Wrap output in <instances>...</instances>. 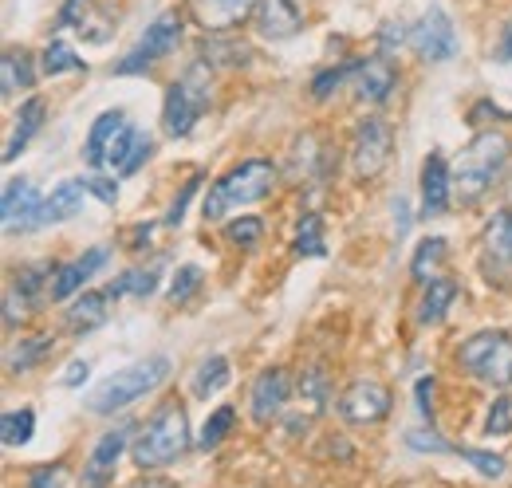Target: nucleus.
Instances as JSON below:
<instances>
[{
  "mask_svg": "<svg viewBox=\"0 0 512 488\" xmlns=\"http://www.w3.org/2000/svg\"><path fill=\"white\" fill-rule=\"evenodd\" d=\"M87 8H91V0H67L64 12H60V24H83Z\"/></svg>",
  "mask_w": 512,
  "mask_h": 488,
  "instance_id": "51",
  "label": "nucleus"
},
{
  "mask_svg": "<svg viewBox=\"0 0 512 488\" xmlns=\"http://www.w3.org/2000/svg\"><path fill=\"white\" fill-rule=\"evenodd\" d=\"M359 71V60H347V63H339V67H327V71H320L316 79H312V95L316 99H331L335 91H339V83L347 79V75H355Z\"/></svg>",
  "mask_w": 512,
  "mask_h": 488,
  "instance_id": "37",
  "label": "nucleus"
},
{
  "mask_svg": "<svg viewBox=\"0 0 512 488\" xmlns=\"http://www.w3.org/2000/svg\"><path fill=\"white\" fill-rule=\"evenodd\" d=\"M414 398H418V414L430 422V418H434V374H422V378H418Z\"/></svg>",
  "mask_w": 512,
  "mask_h": 488,
  "instance_id": "48",
  "label": "nucleus"
},
{
  "mask_svg": "<svg viewBox=\"0 0 512 488\" xmlns=\"http://www.w3.org/2000/svg\"><path fill=\"white\" fill-rule=\"evenodd\" d=\"M150 154H154V142H150L146 134H138V142H134V150H130V158L123 162V170H119V174H123V178L138 174V170H142V162H146Z\"/></svg>",
  "mask_w": 512,
  "mask_h": 488,
  "instance_id": "47",
  "label": "nucleus"
},
{
  "mask_svg": "<svg viewBox=\"0 0 512 488\" xmlns=\"http://www.w3.org/2000/svg\"><path fill=\"white\" fill-rule=\"evenodd\" d=\"M201 280H205V276H201V268H197V264H182V268L174 272V280H170L166 300H170V304H186L193 292L201 288Z\"/></svg>",
  "mask_w": 512,
  "mask_h": 488,
  "instance_id": "38",
  "label": "nucleus"
},
{
  "mask_svg": "<svg viewBox=\"0 0 512 488\" xmlns=\"http://www.w3.org/2000/svg\"><path fill=\"white\" fill-rule=\"evenodd\" d=\"M453 457H465L481 477H489V481H501L505 473H509V461L501 457V453H485V449H461V445H453Z\"/></svg>",
  "mask_w": 512,
  "mask_h": 488,
  "instance_id": "34",
  "label": "nucleus"
},
{
  "mask_svg": "<svg viewBox=\"0 0 512 488\" xmlns=\"http://www.w3.org/2000/svg\"><path fill=\"white\" fill-rule=\"evenodd\" d=\"M107 260H111V252L107 248H91V252H83V256H75V260H67L60 264L56 272H52V284H48V296L52 300H71L99 268H107Z\"/></svg>",
  "mask_w": 512,
  "mask_h": 488,
  "instance_id": "15",
  "label": "nucleus"
},
{
  "mask_svg": "<svg viewBox=\"0 0 512 488\" xmlns=\"http://www.w3.org/2000/svg\"><path fill=\"white\" fill-rule=\"evenodd\" d=\"M497 56L505 63H512V20H509V28H505V36H501V48H497Z\"/></svg>",
  "mask_w": 512,
  "mask_h": 488,
  "instance_id": "56",
  "label": "nucleus"
},
{
  "mask_svg": "<svg viewBox=\"0 0 512 488\" xmlns=\"http://www.w3.org/2000/svg\"><path fill=\"white\" fill-rule=\"evenodd\" d=\"M32 83H36L32 56H28V52L8 48V52H4V63H0V91H4V99H16V95H20V91H28Z\"/></svg>",
  "mask_w": 512,
  "mask_h": 488,
  "instance_id": "25",
  "label": "nucleus"
},
{
  "mask_svg": "<svg viewBox=\"0 0 512 488\" xmlns=\"http://www.w3.org/2000/svg\"><path fill=\"white\" fill-rule=\"evenodd\" d=\"M410 44H414L418 60H426V63L453 60V52H457V32H453V20L446 16V8H430V12L410 28Z\"/></svg>",
  "mask_w": 512,
  "mask_h": 488,
  "instance_id": "10",
  "label": "nucleus"
},
{
  "mask_svg": "<svg viewBox=\"0 0 512 488\" xmlns=\"http://www.w3.org/2000/svg\"><path fill=\"white\" fill-rule=\"evenodd\" d=\"M485 433H489V437H505V433H512V398L509 394H501V398L489 406V414H485Z\"/></svg>",
  "mask_w": 512,
  "mask_h": 488,
  "instance_id": "41",
  "label": "nucleus"
},
{
  "mask_svg": "<svg viewBox=\"0 0 512 488\" xmlns=\"http://www.w3.org/2000/svg\"><path fill=\"white\" fill-rule=\"evenodd\" d=\"M355 79H359V99L379 107V103L390 99V91L398 83V71H394V63L386 60V56H371V60H359Z\"/></svg>",
  "mask_w": 512,
  "mask_h": 488,
  "instance_id": "18",
  "label": "nucleus"
},
{
  "mask_svg": "<svg viewBox=\"0 0 512 488\" xmlns=\"http://www.w3.org/2000/svg\"><path fill=\"white\" fill-rule=\"evenodd\" d=\"M453 300H457V284H453V280H446V276H434V280L426 284L422 300H418V311H414V315H418V323H422V327L442 323Z\"/></svg>",
  "mask_w": 512,
  "mask_h": 488,
  "instance_id": "24",
  "label": "nucleus"
},
{
  "mask_svg": "<svg viewBox=\"0 0 512 488\" xmlns=\"http://www.w3.org/2000/svg\"><path fill=\"white\" fill-rule=\"evenodd\" d=\"M83 182H87V189H91V193H95L103 205H115V201H119V185L111 182V178H103V174H91V178H83Z\"/></svg>",
  "mask_w": 512,
  "mask_h": 488,
  "instance_id": "50",
  "label": "nucleus"
},
{
  "mask_svg": "<svg viewBox=\"0 0 512 488\" xmlns=\"http://www.w3.org/2000/svg\"><path fill=\"white\" fill-rule=\"evenodd\" d=\"M44 75H64V71H83V60L67 48L64 40H52L48 48H44Z\"/></svg>",
  "mask_w": 512,
  "mask_h": 488,
  "instance_id": "36",
  "label": "nucleus"
},
{
  "mask_svg": "<svg viewBox=\"0 0 512 488\" xmlns=\"http://www.w3.org/2000/svg\"><path fill=\"white\" fill-rule=\"evenodd\" d=\"M288 398H292V378H288V370H280V366L264 370L253 382V394H249V410H253L256 426L276 422V418L284 414Z\"/></svg>",
  "mask_w": 512,
  "mask_h": 488,
  "instance_id": "12",
  "label": "nucleus"
},
{
  "mask_svg": "<svg viewBox=\"0 0 512 488\" xmlns=\"http://www.w3.org/2000/svg\"><path fill=\"white\" fill-rule=\"evenodd\" d=\"M233 426H237V406H217L213 414H209V422L201 426V441H197V449H217L229 433H233Z\"/></svg>",
  "mask_w": 512,
  "mask_h": 488,
  "instance_id": "30",
  "label": "nucleus"
},
{
  "mask_svg": "<svg viewBox=\"0 0 512 488\" xmlns=\"http://www.w3.org/2000/svg\"><path fill=\"white\" fill-rule=\"evenodd\" d=\"M512 138L505 130H481L473 134V142L457 154L453 162V197L461 205H477L489 185L501 178V170L509 166Z\"/></svg>",
  "mask_w": 512,
  "mask_h": 488,
  "instance_id": "1",
  "label": "nucleus"
},
{
  "mask_svg": "<svg viewBox=\"0 0 512 488\" xmlns=\"http://www.w3.org/2000/svg\"><path fill=\"white\" fill-rule=\"evenodd\" d=\"M83 193H87V182H83V178L60 182L56 189H52V197L44 201V209H40V225H60V221H67L71 213H79Z\"/></svg>",
  "mask_w": 512,
  "mask_h": 488,
  "instance_id": "22",
  "label": "nucleus"
},
{
  "mask_svg": "<svg viewBox=\"0 0 512 488\" xmlns=\"http://www.w3.org/2000/svg\"><path fill=\"white\" fill-rule=\"evenodd\" d=\"M40 193L24 182H8L4 185V197H0V217H4V233H16V229H36L40 225Z\"/></svg>",
  "mask_w": 512,
  "mask_h": 488,
  "instance_id": "14",
  "label": "nucleus"
},
{
  "mask_svg": "<svg viewBox=\"0 0 512 488\" xmlns=\"http://www.w3.org/2000/svg\"><path fill=\"white\" fill-rule=\"evenodd\" d=\"M449 201H453V170H449L446 158L434 150L422 162V213L438 217V213L449 209Z\"/></svg>",
  "mask_w": 512,
  "mask_h": 488,
  "instance_id": "16",
  "label": "nucleus"
},
{
  "mask_svg": "<svg viewBox=\"0 0 512 488\" xmlns=\"http://www.w3.org/2000/svg\"><path fill=\"white\" fill-rule=\"evenodd\" d=\"M485 276L501 288L512 280V209H497L485 229Z\"/></svg>",
  "mask_w": 512,
  "mask_h": 488,
  "instance_id": "13",
  "label": "nucleus"
},
{
  "mask_svg": "<svg viewBox=\"0 0 512 488\" xmlns=\"http://www.w3.org/2000/svg\"><path fill=\"white\" fill-rule=\"evenodd\" d=\"M406 441H410V449H418V453H453V445H449L446 437H438L434 429H410L406 433Z\"/></svg>",
  "mask_w": 512,
  "mask_h": 488,
  "instance_id": "44",
  "label": "nucleus"
},
{
  "mask_svg": "<svg viewBox=\"0 0 512 488\" xmlns=\"http://www.w3.org/2000/svg\"><path fill=\"white\" fill-rule=\"evenodd\" d=\"M205 185V174H193L190 182L178 189V197H174V205H170V213H166V225L170 229H178L182 221H186V209H190V201H193V193Z\"/></svg>",
  "mask_w": 512,
  "mask_h": 488,
  "instance_id": "42",
  "label": "nucleus"
},
{
  "mask_svg": "<svg viewBox=\"0 0 512 488\" xmlns=\"http://www.w3.org/2000/svg\"><path fill=\"white\" fill-rule=\"evenodd\" d=\"M394 410V394L379 378H355L339 398V418L351 426H379Z\"/></svg>",
  "mask_w": 512,
  "mask_h": 488,
  "instance_id": "8",
  "label": "nucleus"
},
{
  "mask_svg": "<svg viewBox=\"0 0 512 488\" xmlns=\"http://www.w3.org/2000/svg\"><path fill=\"white\" fill-rule=\"evenodd\" d=\"M24 307H28V300H24L16 288H8V292H4V327H8V331L24 319Z\"/></svg>",
  "mask_w": 512,
  "mask_h": 488,
  "instance_id": "49",
  "label": "nucleus"
},
{
  "mask_svg": "<svg viewBox=\"0 0 512 488\" xmlns=\"http://www.w3.org/2000/svg\"><path fill=\"white\" fill-rule=\"evenodd\" d=\"M166 378H170V359H166V355H150V359H142V363L127 366V370H119L111 382H103V386L91 394V414H99V418L119 414V410H127L130 402L146 398L154 386H162Z\"/></svg>",
  "mask_w": 512,
  "mask_h": 488,
  "instance_id": "5",
  "label": "nucleus"
},
{
  "mask_svg": "<svg viewBox=\"0 0 512 488\" xmlns=\"http://www.w3.org/2000/svg\"><path fill=\"white\" fill-rule=\"evenodd\" d=\"M260 0H186L193 24L209 36H225L229 28H241L249 16H256Z\"/></svg>",
  "mask_w": 512,
  "mask_h": 488,
  "instance_id": "11",
  "label": "nucleus"
},
{
  "mask_svg": "<svg viewBox=\"0 0 512 488\" xmlns=\"http://www.w3.org/2000/svg\"><path fill=\"white\" fill-rule=\"evenodd\" d=\"M127 488H174V485H170L166 477H150V473H142V477H138L134 485H127Z\"/></svg>",
  "mask_w": 512,
  "mask_h": 488,
  "instance_id": "55",
  "label": "nucleus"
},
{
  "mask_svg": "<svg viewBox=\"0 0 512 488\" xmlns=\"http://www.w3.org/2000/svg\"><path fill=\"white\" fill-rule=\"evenodd\" d=\"M390 150H394V130L390 122L371 115L355 126V142H351V170L359 182H371L379 178L386 166H390Z\"/></svg>",
  "mask_w": 512,
  "mask_h": 488,
  "instance_id": "7",
  "label": "nucleus"
},
{
  "mask_svg": "<svg viewBox=\"0 0 512 488\" xmlns=\"http://www.w3.org/2000/svg\"><path fill=\"white\" fill-rule=\"evenodd\" d=\"M32 433H36V410H28V406L8 410V414L0 418V441H4L8 449L28 445V441H32Z\"/></svg>",
  "mask_w": 512,
  "mask_h": 488,
  "instance_id": "29",
  "label": "nucleus"
},
{
  "mask_svg": "<svg viewBox=\"0 0 512 488\" xmlns=\"http://www.w3.org/2000/svg\"><path fill=\"white\" fill-rule=\"evenodd\" d=\"M123 126H127L123 111H103L99 119L91 122V134H87V146H83V158H87L91 170H99L107 162V150H111V142H115V134Z\"/></svg>",
  "mask_w": 512,
  "mask_h": 488,
  "instance_id": "20",
  "label": "nucleus"
},
{
  "mask_svg": "<svg viewBox=\"0 0 512 488\" xmlns=\"http://www.w3.org/2000/svg\"><path fill=\"white\" fill-rule=\"evenodd\" d=\"M190 449V422H186V410L178 402H162L154 410V418L142 426L138 441L130 445V457L142 473H154V469H166L174 465L182 453Z\"/></svg>",
  "mask_w": 512,
  "mask_h": 488,
  "instance_id": "2",
  "label": "nucleus"
},
{
  "mask_svg": "<svg viewBox=\"0 0 512 488\" xmlns=\"http://www.w3.org/2000/svg\"><path fill=\"white\" fill-rule=\"evenodd\" d=\"M406 229H410V205L398 197V201H394V233H398V241L406 237Z\"/></svg>",
  "mask_w": 512,
  "mask_h": 488,
  "instance_id": "52",
  "label": "nucleus"
},
{
  "mask_svg": "<svg viewBox=\"0 0 512 488\" xmlns=\"http://www.w3.org/2000/svg\"><path fill=\"white\" fill-rule=\"evenodd\" d=\"M296 256H327V241H323V221L316 213H304L300 217V229H296Z\"/></svg>",
  "mask_w": 512,
  "mask_h": 488,
  "instance_id": "33",
  "label": "nucleus"
},
{
  "mask_svg": "<svg viewBox=\"0 0 512 488\" xmlns=\"http://www.w3.org/2000/svg\"><path fill=\"white\" fill-rule=\"evenodd\" d=\"M304 24V8L296 0H260L256 4V28L264 40H288Z\"/></svg>",
  "mask_w": 512,
  "mask_h": 488,
  "instance_id": "17",
  "label": "nucleus"
},
{
  "mask_svg": "<svg viewBox=\"0 0 512 488\" xmlns=\"http://www.w3.org/2000/svg\"><path fill=\"white\" fill-rule=\"evenodd\" d=\"M209 99H213V75H209V63L197 60L166 91V107H162L166 134L170 138H186L193 126H197V119L209 111Z\"/></svg>",
  "mask_w": 512,
  "mask_h": 488,
  "instance_id": "4",
  "label": "nucleus"
},
{
  "mask_svg": "<svg viewBox=\"0 0 512 488\" xmlns=\"http://www.w3.org/2000/svg\"><path fill=\"white\" fill-rule=\"evenodd\" d=\"M225 237L233 244H241V248H256V241L264 237V221L260 217H237V221L225 225Z\"/></svg>",
  "mask_w": 512,
  "mask_h": 488,
  "instance_id": "40",
  "label": "nucleus"
},
{
  "mask_svg": "<svg viewBox=\"0 0 512 488\" xmlns=\"http://www.w3.org/2000/svg\"><path fill=\"white\" fill-rule=\"evenodd\" d=\"M52 264H28V268H20L16 272V280H12V288L28 300V304H36L40 300V292H48V284H52Z\"/></svg>",
  "mask_w": 512,
  "mask_h": 488,
  "instance_id": "32",
  "label": "nucleus"
},
{
  "mask_svg": "<svg viewBox=\"0 0 512 488\" xmlns=\"http://www.w3.org/2000/svg\"><path fill=\"white\" fill-rule=\"evenodd\" d=\"M107 304H111L107 292H83L75 304L67 307V331L87 335V331L103 327V323H107Z\"/></svg>",
  "mask_w": 512,
  "mask_h": 488,
  "instance_id": "23",
  "label": "nucleus"
},
{
  "mask_svg": "<svg viewBox=\"0 0 512 488\" xmlns=\"http://www.w3.org/2000/svg\"><path fill=\"white\" fill-rule=\"evenodd\" d=\"M457 366L497 390L512 386V339L505 331H477L457 347Z\"/></svg>",
  "mask_w": 512,
  "mask_h": 488,
  "instance_id": "6",
  "label": "nucleus"
},
{
  "mask_svg": "<svg viewBox=\"0 0 512 488\" xmlns=\"http://www.w3.org/2000/svg\"><path fill=\"white\" fill-rule=\"evenodd\" d=\"M446 260V241L442 237H426V241L418 244V252H414V260H410V276L414 280H434V268Z\"/></svg>",
  "mask_w": 512,
  "mask_h": 488,
  "instance_id": "31",
  "label": "nucleus"
},
{
  "mask_svg": "<svg viewBox=\"0 0 512 488\" xmlns=\"http://www.w3.org/2000/svg\"><path fill=\"white\" fill-rule=\"evenodd\" d=\"M272 185H276V166L268 158H249L205 189L201 213H205V221H225L233 209L264 201L272 193Z\"/></svg>",
  "mask_w": 512,
  "mask_h": 488,
  "instance_id": "3",
  "label": "nucleus"
},
{
  "mask_svg": "<svg viewBox=\"0 0 512 488\" xmlns=\"http://www.w3.org/2000/svg\"><path fill=\"white\" fill-rule=\"evenodd\" d=\"M64 481H67L64 465H40V469L28 473L24 488H64Z\"/></svg>",
  "mask_w": 512,
  "mask_h": 488,
  "instance_id": "45",
  "label": "nucleus"
},
{
  "mask_svg": "<svg viewBox=\"0 0 512 488\" xmlns=\"http://www.w3.org/2000/svg\"><path fill=\"white\" fill-rule=\"evenodd\" d=\"M52 335H36V339H20L12 351H8V370L12 374H24V370H32V366H40L48 355H52Z\"/></svg>",
  "mask_w": 512,
  "mask_h": 488,
  "instance_id": "28",
  "label": "nucleus"
},
{
  "mask_svg": "<svg viewBox=\"0 0 512 488\" xmlns=\"http://www.w3.org/2000/svg\"><path fill=\"white\" fill-rule=\"evenodd\" d=\"M83 382H87V363H79V359H75V363L64 370V386L75 390V386H83Z\"/></svg>",
  "mask_w": 512,
  "mask_h": 488,
  "instance_id": "54",
  "label": "nucleus"
},
{
  "mask_svg": "<svg viewBox=\"0 0 512 488\" xmlns=\"http://www.w3.org/2000/svg\"><path fill=\"white\" fill-rule=\"evenodd\" d=\"M229 378H233V366L225 355H209V359H201V366L193 370V398H209V394H217L221 386H229Z\"/></svg>",
  "mask_w": 512,
  "mask_h": 488,
  "instance_id": "26",
  "label": "nucleus"
},
{
  "mask_svg": "<svg viewBox=\"0 0 512 488\" xmlns=\"http://www.w3.org/2000/svg\"><path fill=\"white\" fill-rule=\"evenodd\" d=\"M134 142H138V130L134 126H123L119 134H115V142H111V150H107V166H115V170H123V162L130 158V150H134Z\"/></svg>",
  "mask_w": 512,
  "mask_h": 488,
  "instance_id": "43",
  "label": "nucleus"
},
{
  "mask_svg": "<svg viewBox=\"0 0 512 488\" xmlns=\"http://www.w3.org/2000/svg\"><path fill=\"white\" fill-rule=\"evenodd\" d=\"M201 60L217 63V67H241V60H249V48L241 40H205Z\"/></svg>",
  "mask_w": 512,
  "mask_h": 488,
  "instance_id": "35",
  "label": "nucleus"
},
{
  "mask_svg": "<svg viewBox=\"0 0 512 488\" xmlns=\"http://www.w3.org/2000/svg\"><path fill=\"white\" fill-rule=\"evenodd\" d=\"M162 264H166V256H158L150 268H130V272H123V276L107 288V296H111V300H123V296H150L154 284H158Z\"/></svg>",
  "mask_w": 512,
  "mask_h": 488,
  "instance_id": "27",
  "label": "nucleus"
},
{
  "mask_svg": "<svg viewBox=\"0 0 512 488\" xmlns=\"http://www.w3.org/2000/svg\"><path fill=\"white\" fill-rule=\"evenodd\" d=\"M406 40H410V28H406L402 20H386L383 28H379V48H383V56L398 52Z\"/></svg>",
  "mask_w": 512,
  "mask_h": 488,
  "instance_id": "46",
  "label": "nucleus"
},
{
  "mask_svg": "<svg viewBox=\"0 0 512 488\" xmlns=\"http://www.w3.org/2000/svg\"><path fill=\"white\" fill-rule=\"evenodd\" d=\"M150 237H154V221H142V225L130 233V248H134V252H142V248L150 244Z\"/></svg>",
  "mask_w": 512,
  "mask_h": 488,
  "instance_id": "53",
  "label": "nucleus"
},
{
  "mask_svg": "<svg viewBox=\"0 0 512 488\" xmlns=\"http://www.w3.org/2000/svg\"><path fill=\"white\" fill-rule=\"evenodd\" d=\"M40 122H44V99H28V103L16 111V122H12V134H8V142H4V158H0V162H16L20 150L36 138Z\"/></svg>",
  "mask_w": 512,
  "mask_h": 488,
  "instance_id": "21",
  "label": "nucleus"
},
{
  "mask_svg": "<svg viewBox=\"0 0 512 488\" xmlns=\"http://www.w3.org/2000/svg\"><path fill=\"white\" fill-rule=\"evenodd\" d=\"M178 40H182V16H178V12H162V16L146 28V36L134 44V52H127L123 60L115 63V75H142L154 60L170 56V52L178 48Z\"/></svg>",
  "mask_w": 512,
  "mask_h": 488,
  "instance_id": "9",
  "label": "nucleus"
},
{
  "mask_svg": "<svg viewBox=\"0 0 512 488\" xmlns=\"http://www.w3.org/2000/svg\"><path fill=\"white\" fill-rule=\"evenodd\" d=\"M300 398L312 406V414L323 410V402H327V374H323V366H312V370L300 378Z\"/></svg>",
  "mask_w": 512,
  "mask_h": 488,
  "instance_id": "39",
  "label": "nucleus"
},
{
  "mask_svg": "<svg viewBox=\"0 0 512 488\" xmlns=\"http://www.w3.org/2000/svg\"><path fill=\"white\" fill-rule=\"evenodd\" d=\"M123 449H127V429H111V433H103L99 437V445L91 449V461H87V485H103L107 481V473L119 465V457H123Z\"/></svg>",
  "mask_w": 512,
  "mask_h": 488,
  "instance_id": "19",
  "label": "nucleus"
}]
</instances>
